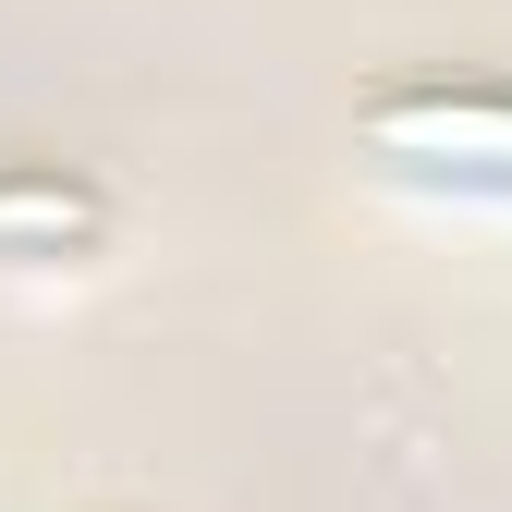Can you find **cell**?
Listing matches in <instances>:
<instances>
[{
    "instance_id": "obj_1",
    "label": "cell",
    "mask_w": 512,
    "mask_h": 512,
    "mask_svg": "<svg viewBox=\"0 0 512 512\" xmlns=\"http://www.w3.org/2000/svg\"><path fill=\"white\" fill-rule=\"evenodd\" d=\"M354 147L391 183L512 196V74H403L354 98Z\"/></svg>"
},
{
    "instance_id": "obj_2",
    "label": "cell",
    "mask_w": 512,
    "mask_h": 512,
    "mask_svg": "<svg viewBox=\"0 0 512 512\" xmlns=\"http://www.w3.org/2000/svg\"><path fill=\"white\" fill-rule=\"evenodd\" d=\"M25 220H37V232H86L98 208L74 196V183H0V244H13Z\"/></svg>"
}]
</instances>
